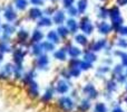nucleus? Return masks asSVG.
Instances as JSON below:
<instances>
[{"instance_id": "obj_62", "label": "nucleus", "mask_w": 127, "mask_h": 112, "mask_svg": "<svg viewBox=\"0 0 127 112\" xmlns=\"http://www.w3.org/2000/svg\"><path fill=\"white\" fill-rule=\"evenodd\" d=\"M1 10H2V9H1V8H0V11H1Z\"/></svg>"}, {"instance_id": "obj_50", "label": "nucleus", "mask_w": 127, "mask_h": 112, "mask_svg": "<svg viewBox=\"0 0 127 112\" xmlns=\"http://www.w3.org/2000/svg\"><path fill=\"white\" fill-rule=\"evenodd\" d=\"M62 76L63 79H66V80H69L71 79V76H70V73H69V70H63L62 71Z\"/></svg>"}, {"instance_id": "obj_26", "label": "nucleus", "mask_w": 127, "mask_h": 112, "mask_svg": "<svg viewBox=\"0 0 127 112\" xmlns=\"http://www.w3.org/2000/svg\"><path fill=\"white\" fill-rule=\"evenodd\" d=\"M17 38L19 42L26 43L27 40H29V38H30V34H29V31L27 30V29L20 28L17 30Z\"/></svg>"}, {"instance_id": "obj_44", "label": "nucleus", "mask_w": 127, "mask_h": 112, "mask_svg": "<svg viewBox=\"0 0 127 112\" xmlns=\"http://www.w3.org/2000/svg\"><path fill=\"white\" fill-rule=\"evenodd\" d=\"M110 71V67L108 65H101V66H99L98 68H97V72L99 73V74H106V73H108Z\"/></svg>"}, {"instance_id": "obj_18", "label": "nucleus", "mask_w": 127, "mask_h": 112, "mask_svg": "<svg viewBox=\"0 0 127 112\" xmlns=\"http://www.w3.org/2000/svg\"><path fill=\"white\" fill-rule=\"evenodd\" d=\"M66 26H67V28L69 29V31H70V34H77V31H78V29H79V22L77 21L75 18H72V17H70V18H68V19H66Z\"/></svg>"}, {"instance_id": "obj_32", "label": "nucleus", "mask_w": 127, "mask_h": 112, "mask_svg": "<svg viewBox=\"0 0 127 112\" xmlns=\"http://www.w3.org/2000/svg\"><path fill=\"white\" fill-rule=\"evenodd\" d=\"M83 57L85 61L90 62V63H94V62L97 61V56H96V54H95V52L90 51V49H88L85 53H83Z\"/></svg>"}, {"instance_id": "obj_6", "label": "nucleus", "mask_w": 127, "mask_h": 112, "mask_svg": "<svg viewBox=\"0 0 127 112\" xmlns=\"http://www.w3.org/2000/svg\"><path fill=\"white\" fill-rule=\"evenodd\" d=\"M27 55V52L22 47H18L12 51V61L13 64H24L25 57Z\"/></svg>"}, {"instance_id": "obj_34", "label": "nucleus", "mask_w": 127, "mask_h": 112, "mask_svg": "<svg viewBox=\"0 0 127 112\" xmlns=\"http://www.w3.org/2000/svg\"><path fill=\"white\" fill-rule=\"evenodd\" d=\"M99 19L101 20H106L108 17H109V9L105 8V7H100L98 10V13H97Z\"/></svg>"}, {"instance_id": "obj_59", "label": "nucleus", "mask_w": 127, "mask_h": 112, "mask_svg": "<svg viewBox=\"0 0 127 112\" xmlns=\"http://www.w3.org/2000/svg\"><path fill=\"white\" fill-rule=\"evenodd\" d=\"M0 26H1V19H0Z\"/></svg>"}, {"instance_id": "obj_38", "label": "nucleus", "mask_w": 127, "mask_h": 112, "mask_svg": "<svg viewBox=\"0 0 127 112\" xmlns=\"http://www.w3.org/2000/svg\"><path fill=\"white\" fill-rule=\"evenodd\" d=\"M68 70H69L70 76L71 77H79L80 74H81V72H83V71L80 70V67H78V66H75V67H68Z\"/></svg>"}, {"instance_id": "obj_40", "label": "nucleus", "mask_w": 127, "mask_h": 112, "mask_svg": "<svg viewBox=\"0 0 127 112\" xmlns=\"http://www.w3.org/2000/svg\"><path fill=\"white\" fill-rule=\"evenodd\" d=\"M66 10H67V15L69 16V17L75 18V17H77V16L79 15V12H78V9H77V7H75V6L69 7V8H68V9H66Z\"/></svg>"}, {"instance_id": "obj_23", "label": "nucleus", "mask_w": 127, "mask_h": 112, "mask_svg": "<svg viewBox=\"0 0 127 112\" xmlns=\"http://www.w3.org/2000/svg\"><path fill=\"white\" fill-rule=\"evenodd\" d=\"M66 49H67V54L69 57H79L83 54V52H81V49L79 48L78 46H74V45H68L67 47H65Z\"/></svg>"}, {"instance_id": "obj_30", "label": "nucleus", "mask_w": 127, "mask_h": 112, "mask_svg": "<svg viewBox=\"0 0 127 112\" xmlns=\"http://www.w3.org/2000/svg\"><path fill=\"white\" fill-rule=\"evenodd\" d=\"M41 45H42V48H44L45 53H54L56 49V44L51 43L50 40H48V39L41 42Z\"/></svg>"}, {"instance_id": "obj_39", "label": "nucleus", "mask_w": 127, "mask_h": 112, "mask_svg": "<svg viewBox=\"0 0 127 112\" xmlns=\"http://www.w3.org/2000/svg\"><path fill=\"white\" fill-rule=\"evenodd\" d=\"M79 67H80V70H81V71H89L90 68H93V63L85 61V59H81Z\"/></svg>"}, {"instance_id": "obj_48", "label": "nucleus", "mask_w": 127, "mask_h": 112, "mask_svg": "<svg viewBox=\"0 0 127 112\" xmlns=\"http://www.w3.org/2000/svg\"><path fill=\"white\" fill-rule=\"evenodd\" d=\"M75 0H63V7L65 9H68L69 7L74 6Z\"/></svg>"}, {"instance_id": "obj_61", "label": "nucleus", "mask_w": 127, "mask_h": 112, "mask_svg": "<svg viewBox=\"0 0 127 112\" xmlns=\"http://www.w3.org/2000/svg\"><path fill=\"white\" fill-rule=\"evenodd\" d=\"M99 1H104V0H99Z\"/></svg>"}, {"instance_id": "obj_2", "label": "nucleus", "mask_w": 127, "mask_h": 112, "mask_svg": "<svg viewBox=\"0 0 127 112\" xmlns=\"http://www.w3.org/2000/svg\"><path fill=\"white\" fill-rule=\"evenodd\" d=\"M57 106L60 108V110L64 112H71L76 108V102L72 100L71 97H67V95H62L57 101Z\"/></svg>"}, {"instance_id": "obj_16", "label": "nucleus", "mask_w": 127, "mask_h": 112, "mask_svg": "<svg viewBox=\"0 0 127 112\" xmlns=\"http://www.w3.org/2000/svg\"><path fill=\"white\" fill-rule=\"evenodd\" d=\"M97 29H98V33L101 35H108L112 31L113 27L112 24H108L106 20H101L100 22L97 24Z\"/></svg>"}, {"instance_id": "obj_42", "label": "nucleus", "mask_w": 127, "mask_h": 112, "mask_svg": "<svg viewBox=\"0 0 127 112\" xmlns=\"http://www.w3.org/2000/svg\"><path fill=\"white\" fill-rule=\"evenodd\" d=\"M124 67H125V66H124L123 64H118V65H116L114 68H113V74H114L115 76L118 75V74H122L123 71H124Z\"/></svg>"}, {"instance_id": "obj_37", "label": "nucleus", "mask_w": 127, "mask_h": 112, "mask_svg": "<svg viewBox=\"0 0 127 112\" xmlns=\"http://www.w3.org/2000/svg\"><path fill=\"white\" fill-rule=\"evenodd\" d=\"M94 112H108V109L105 103H103V102H97L94 106Z\"/></svg>"}, {"instance_id": "obj_57", "label": "nucleus", "mask_w": 127, "mask_h": 112, "mask_svg": "<svg viewBox=\"0 0 127 112\" xmlns=\"http://www.w3.org/2000/svg\"><path fill=\"white\" fill-rule=\"evenodd\" d=\"M126 76H127V67H126Z\"/></svg>"}, {"instance_id": "obj_24", "label": "nucleus", "mask_w": 127, "mask_h": 112, "mask_svg": "<svg viewBox=\"0 0 127 112\" xmlns=\"http://www.w3.org/2000/svg\"><path fill=\"white\" fill-rule=\"evenodd\" d=\"M67 49L65 48V47H63V48H59L57 49V51L54 52V58L57 59V61H60V62H65L67 61Z\"/></svg>"}, {"instance_id": "obj_15", "label": "nucleus", "mask_w": 127, "mask_h": 112, "mask_svg": "<svg viewBox=\"0 0 127 112\" xmlns=\"http://www.w3.org/2000/svg\"><path fill=\"white\" fill-rule=\"evenodd\" d=\"M106 46H107V39H106V38H100V39H98V40H95V42L90 45L89 49L96 53V52H99V51H101V49H104Z\"/></svg>"}, {"instance_id": "obj_8", "label": "nucleus", "mask_w": 127, "mask_h": 112, "mask_svg": "<svg viewBox=\"0 0 127 112\" xmlns=\"http://www.w3.org/2000/svg\"><path fill=\"white\" fill-rule=\"evenodd\" d=\"M83 94H85L86 98H88V99L94 100L98 97V91L96 90V88L93 83H87L83 88Z\"/></svg>"}, {"instance_id": "obj_28", "label": "nucleus", "mask_w": 127, "mask_h": 112, "mask_svg": "<svg viewBox=\"0 0 127 112\" xmlns=\"http://www.w3.org/2000/svg\"><path fill=\"white\" fill-rule=\"evenodd\" d=\"M46 38H47L48 40H50L51 43L56 44V45L59 44V43H60V39H62V38L59 37V35H58L57 30H54V29H51V30H49L48 33H47Z\"/></svg>"}, {"instance_id": "obj_17", "label": "nucleus", "mask_w": 127, "mask_h": 112, "mask_svg": "<svg viewBox=\"0 0 127 112\" xmlns=\"http://www.w3.org/2000/svg\"><path fill=\"white\" fill-rule=\"evenodd\" d=\"M55 93H56V91H55V88H54V86H49V88H47L46 90H45V92L42 93L41 98H40L41 102H44V103H48V102H50L51 100H53Z\"/></svg>"}, {"instance_id": "obj_14", "label": "nucleus", "mask_w": 127, "mask_h": 112, "mask_svg": "<svg viewBox=\"0 0 127 112\" xmlns=\"http://www.w3.org/2000/svg\"><path fill=\"white\" fill-rule=\"evenodd\" d=\"M45 35L44 33H42V30L39 28V27H37L36 29H33L32 33H31L30 35V42L31 44H35V43H41L42 39H44Z\"/></svg>"}, {"instance_id": "obj_19", "label": "nucleus", "mask_w": 127, "mask_h": 112, "mask_svg": "<svg viewBox=\"0 0 127 112\" xmlns=\"http://www.w3.org/2000/svg\"><path fill=\"white\" fill-rule=\"evenodd\" d=\"M36 76H37V72H36L33 68H31V70H29V71H27V72L24 73V76H22L21 81L25 85H27L29 82L33 81V80L36 79Z\"/></svg>"}, {"instance_id": "obj_4", "label": "nucleus", "mask_w": 127, "mask_h": 112, "mask_svg": "<svg viewBox=\"0 0 127 112\" xmlns=\"http://www.w3.org/2000/svg\"><path fill=\"white\" fill-rule=\"evenodd\" d=\"M2 15L3 18L7 22H15L18 19V13H17V9L12 6V4H7L3 9H2Z\"/></svg>"}, {"instance_id": "obj_55", "label": "nucleus", "mask_w": 127, "mask_h": 112, "mask_svg": "<svg viewBox=\"0 0 127 112\" xmlns=\"http://www.w3.org/2000/svg\"><path fill=\"white\" fill-rule=\"evenodd\" d=\"M124 100H125V103H127V95L125 97V99H124Z\"/></svg>"}, {"instance_id": "obj_47", "label": "nucleus", "mask_w": 127, "mask_h": 112, "mask_svg": "<svg viewBox=\"0 0 127 112\" xmlns=\"http://www.w3.org/2000/svg\"><path fill=\"white\" fill-rule=\"evenodd\" d=\"M29 3L36 7H41V6H44L45 0H29Z\"/></svg>"}, {"instance_id": "obj_58", "label": "nucleus", "mask_w": 127, "mask_h": 112, "mask_svg": "<svg viewBox=\"0 0 127 112\" xmlns=\"http://www.w3.org/2000/svg\"><path fill=\"white\" fill-rule=\"evenodd\" d=\"M51 1H58V0H51Z\"/></svg>"}, {"instance_id": "obj_35", "label": "nucleus", "mask_w": 127, "mask_h": 112, "mask_svg": "<svg viewBox=\"0 0 127 112\" xmlns=\"http://www.w3.org/2000/svg\"><path fill=\"white\" fill-rule=\"evenodd\" d=\"M106 90L108 91V93H113L117 90V82L114 80H109L106 82Z\"/></svg>"}, {"instance_id": "obj_12", "label": "nucleus", "mask_w": 127, "mask_h": 112, "mask_svg": "<svg viewBox=\"0 0 127 112\" xmlns=\"http://www.w3.org/2000/svg\"><path fill=\"white\" fill-rule=\"evenodd\" d=\"M53 22L57 26L59 25H64V22L66 21V12L64 10H60V9H57V10L54 12L53 15Z\"/></svg>"}, {"instance_id": "obj_41", "label": "nucleus", "mask_w": 127, "mask_h": 112, "mask_svg": "<svg viewBox=\"0 0 127 112\" xmlns=\"http://www.w3.org/2000/svg\"><path fill=\"white\" fill-rule=\"evenodd\" d=\"M80 62H81V59H79L78 57H70L69 62H68V67H75V66H78L79 67Z\"/></svg>"}, {"instance_id": "obj_43", "label": "nucleus", "mask_w": 127, "mask_h": 112, "mask_svg": "<svg viewBox=\"0 0 127 112\" xmlns=\"http://www.w3.org/2000/svg\"><path fill=\"white\" fill-rule=\"evenodd\" d=\"M116 44H117V46H118L119 48H123V49L127 48V39L126 38H123V37L118 38Z\"/></svg>"}, {"instance_id": "obj_46", "label": "nucleus", "mask_w": 127, "mask_h": 112, "mask_svg": "<svg viewBox=\"0 0 127 112\" xmlns=\"http://www.w3.org/2000/svg\"><path fill=\"white\" fill-rule=\"evenodd\" d=\"M116 31L121 36H127V26H124V25H122V26L119 27V28L117 29Z\"/></svg>"}, {"instance_id": "obj_7", "label": "nucleus", "mask_w": 127, "mask_h": 112, "mask_svg": "<svg viewBox=\"0 0 127 112\" xmlns=\"http://www.w3.org/2000/svg\"><path fill=\"white\" fill-rule=\"evenodd\" d=\"M13 74V63H7L0 66V80H8Z\"/></svg>"}, {"instance_id": "obj_49", "label": "nucleus", "mask_w": 127, "mask_h": 112, "mask_svg": "<svg viewBox=\"0 0 127 112\" xmlns=\"http://www.w3.org/2000/svg\"><path fill=\"white\" fill-rule=\"evenodd\" d=\"M119 57H121V62H122L121 64H123L125 67H127V53H124V52H123V53H122V55Z\"/></svg>"}, {"instance_id": "obj_36", "label": "nucleus", "mask_w": 127, "mask_h": 112, "mask_svg": "<svg viewBox=\"0 0 127 112\" xmlns=\"http://www.w3.org/2000/svg\"><path fill=\"white\" fill-rule=\"evenodd\" d=\"M10 52H11V47L9 45V43L0 40V53L6 54V53H10Z\"/></svg>"}, {"instance_id": "obj_20", "label": "nucleus", "mask_w": 127, "mask_h": 112, "mask_svg": "<svg viewBox=\"0 0 127 112\" xmlns=\"http://www.w3.org/2000/svg\"><path fill=\"white\" fill-rule=\"evenodd\" d=\"M24 64H13V79L15 80H20L21 81L22 76H24Z\"/></svg>"}, {"instance_id": "obj_10", "label": "nucleus", "mask_w": 127, "mask_h": 112, "mask_svg": "<svg viewBox=\"0 0 127 112\" xmlns=\"http://www.w3.org/2000/svg\"><path fill=\"white\" fill-rule=\"evenodd\" d=\"M26 86H27V92H28V94L30 95L31 98H35V99L36 98H39V94H40L39 85H38V83L36 82V80L29 82Z\"/></svg>"}, {"instance_id": "obj_1", "label": "nucleus", "mask_w": 127, "mask_h": 112, "mask_svg": "<svg viewBox=\"0 0 127 112\" xmlns=\"http://www.w3.org/2000/svg\"><path fill=\"white\" fill-rule=\"evenodd\" d=\"M109 18L112 20V27L115 30H117L124 22V19L121 15V10L116 6L109 9Z\"/></svg>"}, {"instance_id": "obj_3", "label": "nucleus", "mask_w": 127, "mask_h": 112, "mask_svg": "<svg viewBox=\"0 0 127 112\" xmlns=\"http://www.w3.org/2000/svg\"><path fill=\"white\" fill-rule=\"evenodd\" d=\"M79 29L83 31V34L89 36V35H92V34L94 33L95 26H94V24L92 22V20L89 19V17L84 16V17H81V19L79 20Z\"/></svg>"}, {"instance_id": "obj_56", "label": "nucleus", "mask_w": 127, "mask_h": 112, "mask_svg": "<svg viewBox=\"0 0 127 112\" xmlns=\"http://www.w3.org/2000/svg\"><path fill=\"white\" fill-rule=\"evenodd\" d=\"M125 84H126V85H125V90H126V92H127V82H126Z\"/></svg>"}, {"instance_id": "obj_22", "label": "nucleus", "mask_w": 127, "mask_h": 112, "mask_svg": "<svg viewBox=\"0 0 127 112\" xmlns=\"http://www.w3.org/2000/svg\"><path fill=\"white\" fill-rule=\"evenodd\" d=\"M76 108H77V110H78L79 112H87L90 108H92V102H90V99H88V98L83 99L80 102H79L78 106H76Z\"/></svg>"}, {"instance_id": "obj_27", "label": "nucleus", "mask_w": 127, "mask_h": 112, "mask_svg": "<svg viewBox=\"0 0 127 112\" xmlns=\"http://www.w3.org/2000/svg\"><path fill=\"white\" fill-rule=\"evenodd\" d=\"M75 43L79 46H87L88 45V38H87V35L85 34H75V38H74Z\"/></svg>"}, {"instance_id": "obj_13", "label": "nucleus", "mask_w": 127, "mask_h": 112, "mask_svg": "<svg viewBox=\"0 0 127 112\" xmlns=\"http://www.w3.org/2000/svg\"><path fill=\"white\" fill-rule=\"evenodd\" d=\"M17 31V28L16 26L12 24V22H4V24H1V33L2 35H6V36H11Z\"/></svg>"}, {"instance_id": "obj_54", "label": "nucleus", "mask_w": 127, "mask_h": 112, "mask_svg": "<svg viewBox=\"0 0 127 112\" xmlns=\"http://www.w3.org/2000/svg\"><path fill=\"white\" fill-rule=\"evenodd\" d=\"M3 58H4V54L0 53V66H1V64L3 63Z\"/></svg>"}, {"instance_id": "obj_25", "label": "nucleus", "mask_w": 127, "mask_h": 112, "mask_svg": "<svg viewBox=\"0 0 127 112\" xmlns=\"http://www.w3.org/2000/svg\"><path fill=\"white\" fill-rule=\"evenodd\" d=\"M30 53L31 55H33L35 57H38L39 55L44 54V48H42L41 43H35V44H31L30 47Z\"/></svg>"}, {"instance_id": "obj_51", "label": "nucleus", "mask_w": 127, "mask_h": 112, "mask_svg": "<svg viewBox=\"0 0 127 112\" xmlns=\"http://www.w3.org/2000/svg\"><path fill=\"white\" fill-rule=\"evenodd\" d=\"M55 8H47L46 10L44 11V15H46V16H51V15H54V12H55Z\"/></svg>"}, {"instance_id": "obj_45", "label": "nucleus", "mask_w": 127, "mask_h": 112, "mask_svg": "<svg viewBox=\"0 0 127 112\" xmlns=\"http://www.w3.org/2000/svg\"><path fill=\"white\" fill-rule=\"evenodd\" d=\"M116 82L117 83H121V84H123V83H126V80H127V76H126V74H118V75H116Z\"/></svg>"}, {"instance_id": "obj_31", "label": "nucleus", "mask_w": 127, "mask_h": 112, "mask_svg": "<svg viewBox=\"0 0 127 112\" xmlns=\"http://www.w3.org/2000/svg\"><path fill=\"white\" fill-rule=\"evenodd\" d=\"M57 33H58V35H59V37L60 38H67L68 37V35L70 34V31H69V29L67 28V26L66 25H59V26L57 27Z\"/></svg>"}, {"instance_id": "obj_11", "label": "nucleus", "mask_w": 127, "mask_h": 112, "mask_svg": "<svg viewBox=\"0 0 127 112\" xmlns=\"http://www.w3.org/2000/svg\"><path fill=\"white\" fill-rule=\"evenodd\" d=\"M42 16H44V11H42L39 7L32 6L28 10V18L30 20H35V21H37V20L39 19V18H41Z\"/></svg>"}, {"instance_id": "obj_60", "label": "nucleus", "mask_w": 127, "mask_h": 112, "mask_svg": "<svg viewBox=\"0 0 127 112\" xmlns=\"http://www.w3.org/2000/svg\"><path fill=\"white\" fill-rule=\"evenodd\" d=\"M0 35H1V29H0Z\"/></svg>"}, {"instance_id": "obj_9", "label": "nucleus", "mask_w": 127, "mask_h": 112, "mask_svg": "<svg viewBox=\"0 0 127 112\" xmlns=\"http://www.w3.org/2000/svg\"><path fill=\"white\" fill-rule=\"evenodd\" d=\"M36 68L37 70H47L49 65V56L46 53L41 54L38 57H36Z\"/></svg>"}, {"instance_id": "obj_29", "label": "nucleus", "mask_w": 127, "mask_h": 112, "mask_svg": "<svg viewBox=\"0 0 127 112\" xmlns=\"http://www.w3.org/2000/svg\"><path fill=\"white\" fill-rule=\"evenodd\" d=\"M29 6V0H13V7L18 11H25Z\"/></svg>"}, {"instance_id": "obj_52", "label": "nucleus", "mask_w": 127, "mask_h": 112, "mask_svg": "<svg viewBox=\"0 0 127 112\" xmlns=\"http://www.w3.org/2000/svg\"><path fill=\"white\" fill-rule=\"evenodd\" d=\"M117 4H118V6H126L127 0H117Z\"/></svg>"}, {"instance_id": "obj_33", "label": "nucleus", "mask_w": 127, "mask_h": 112, "mask_svg": "<svg viewBox=\"0 0 127 112\" xmlns=\"http://www.w3.org/2000/svg\"><path fill=\"white\" fill-rule=\"evenodd\" d=\"M76 7L78 9L79 15H83V13L86 12V10L88 8V0H78Z\"/></svg>"}, {"instance_id": "obj_21", "label": "nucleus", "mask_w": 127, "mask_h": 112, "mask_svg": "<svg viewBox=\"0 0 127 112\" xmlns=\"http://www.w3.org/2000/svg\"><path fill=\"white\" fill-rule=\"evenodd\" d=\"M53 19L50 18V16H46L44 15L41 18L37 20V26L39 28H45V27H50L53 25Z\"/></svg>"}, {"instance_id": "obj_5", "label": "nucleus", "mask_w": 127, "mask_h": 112, "mask_svg": "<svg viewBox=\"0 0 127 112\" xmlns=\"http://www.w3.org/2000/svg\"><path fill=\"white\" fill-rule=\"evenodd\" d=\"M54 88H55L56 93H58V94H60V95H65V94H67V93L69 92L70 83L68 82V80L60 79V80H58V81L56 82V84H55Z\"/></svg>"}, {"instance_id": "obj_53", "label": "nucleus", "mask_w": 127, "mask_h": 112, "mask_svg": "<svg viewBox=\"0 0 127 112\" xmlns=\"http://www.w3.org/2000/svg\"><path fill=\"white\" fill-rule=\"evenodd\" d=\"M112 112H125V111H124L121 107H115V108L112 110Z\"/></svg>"}]
</instances>
